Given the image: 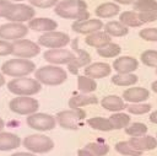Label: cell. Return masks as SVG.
I'll return each mask as SVG.
<instances>
[{"mask_svg":"<svg viewBox=\"0 0 157 156\" xmlns=\"http://www.w3.org/2000/svg\"><path fill=\"white\" fill-rule=\"evenodd\" d=\"M54 12L66 20L82 21L90 18L87 4L83 0H61L55 5Z\"/></svg>","mask_w":157,"mask_h":156,"instance_id":"cell-1","label":"cell"},{"mask_svg":"<svg viewBox=\"0 0 157 156\" xmlns=\"http://www.w3.org/2000/svg\"><path fill=\"white\" fill-rule=\"evenodd\" d=\"M34 77L43 85L48 86H58L66 81L67 74L66 71L56 65H45L34 71Z\"/></svg>","mask_w":157,"mask_h":156,"instance_id":"cell-2","label":"cell"},{"mask_svg":"<svg viewBox=\"0 0 157 156\" xmlns=\"http://www.w3.org/2000/svg\"><path fill=\"white\" fill-rule=\"evenodd\" d=\"M2 74L12 77H25L36 71V64L29 59H10L1 65Z\"/></svg>","mask_w":157,"mask_h":156,"instance_id":"cell-3","label":"cell"},{"mask_svg":"<svg viewBox=\"0 0 157 156\" xmlns=\"http://www.w3.org/2000/svg\"><path fill=\"white\" fill-rule=\"evenodd\" d=\"M42 84L31 77H16L7 82V90L17 96H32L40 91Z\"/></svg>","mask_w":157,"mask_h":156,"instance_id":"cell-4","label":"cell"},{"mask_svg":"<svg viewBox=\"0 0 157 156\" xmlns=\"http://www.w3.org/2000/svg\"><path fill=\"white\" fill-rule=\"evenodd\" d=\"M86 118V112L82 108H70L66 111H61L56 114V123L69 130H76L80 127V122Z\"/></svg>","mask_w":157,"mask_h":156,"instance_id":"cell-5","label":"cell"},{"mask_svg":"<svg viewBox=\"0 0 157 156\" xmlns=\"http://www.w3.org/2000/svg\"><path fill=\"white\" fill-rule=\"evenodd\" d=\"M22 145L31 152L47 154L54 149V141L43 134H32L23 139Z\"/></svg>","mask_w":157,"mask_h":156,"instance_id":"cell-6","label":"cell"},{"mask_svg":"<svg viewBox=\"0 0 157 156\" xmlns=\"http://www.w3.org/2000/svg\"><path fill=\"white\" fill-rule=\"evenodd\" d=\"M9 108L11 112L21 114V115H31L37 113L39 108V103L36 98L29 96H18L10 101Z\"/></svg>","mask_w":157,"mask_h":156,"instance_id":"cell-7","label":"cell"},{"mask_svg":"<svg viewBox=\"0 0 157 156\" xmlns=\"http://www.w3.org/2000/svg\"><path fill=\"white\" fill-rule=\"evenodd\" d=\"M34 15H36V10L29 5L11 4V6L5 14V18L11 22L22 23V22L31 21L32 18H34Z\"/></svg>","mask_w":157,"mask_h":156,"instance_id":"cell-8","label":"cell"},{"mask_svg":"<svg viewBox=\"0 0 157 156\" xmlns=\"http://www.w3.org/2000/svg\"><path fill=\"white\" fill-rule=\"evenodd\" d=\"M70 43V37L67 33L64 32H58V31H52L42 34L38 38V44L43 45L49 49H59L64 48Z\"/></svg>","mask_w":157,"mask_h":156,"instance_id":"cell-9","label":"cell"},{"mask_svg":"<svg viewBox=\"0 0 157 156\" xmlns=\"http://www.w3.org/2000/svg\"><path fill=\"white\" fill-rule=\"evenodd\" d=\"M40 53L39 44L29 41V39H18L12 43V54L16 58L29 59Z\"/></svg>","mask_w":157,"mask_h":156,"instance_id":"cell-10","label":"cell"},{"mask_svg":"<svg viewBox=\"0 0 157 156\" xmlns=\"http://www.w3.org/2000/svg\"><path fill=\"white\" fill-rule=\"evenodd\" d=\"M27 125L38 131H48L55 128L56 119L55 117L47 113H33L27 117Z\"/></svg>","mask_w":157,"mask_h":156,"instance_id":"cell-11","label":"cell"},{"mask_svg":"<svg viewBox=\"0 0 157 156\" xmlns=\"http://www.w3.org/2000/svg\"><path fill=\"white\" fill-rule=\"evenodd\" d=\"M28 33V26L23 23L10 22L0 26V38L4 41H18Z\"/></svg>","mask_w":157,"mask_h":156,"instance_id":"cell-12","label":"cell"},{"mask_svg":"<svg viewBox=\"0 0 157 156\" xmlns=\"http://www.w3.org/2000/svg\"><path fill=\"white\" fill-rule=\"evenodd\" d=\"M43 58L45 61L50 63V64H55V65H60V64H69L71 63L76 55L67 49L64 48H59V49H48L47 52H44Z\"/></svg>","mask_w":157,"mask_h":156,"instance_id":"cell-13","label":"cell"},{"mask_svg":"<svg viewBox=\"0 0 157 156\" xmlns=\"http://www.w3.org/2000/svg\"><path fill=\"white\" fill-rule=\"evenodd\" d=\"M72 48H74V50L77 53V55H76V58H75L71 63L67 64V70H69L71 74L77 75L80 68H83V66L86 68L87 65L91 64V55H90L86 50L80 49V48L77 47V39H74V42H72Z\"/></svg>","mask_w":157,"mask_h":156,"instance_id":"cell-14","label":"cell"},{"mask_svg":"<svg viewBox=\"0 0 157 156\" xmlns=\"http://www.w3.org/2000/svg\"><path fill=\"white\" fill-rule=\"evenodd\" d=\"M103 22L99 18H88L82 21H75L71 25V28L74 32L80 34H91L94 32H98L103 28Z\"/></svg>","mask_w":157,"mask_h":156,"instance_id":"cell-15","label":"cell"},{"mask_svg":"<svg viewBox=\"0 0 157 156\" xmlns=\"http://www.w3.org/2000/svg\"><path fill=\"white\" fill-rule=\"evenodd\" d=\"M139 68V61L134 57H119L113 63V69L118 74H131Z\"/></svg>","mask_w":157,"mask_h":156,"instance_id":"cell-16","label":"cell"},{"mask_svg":"<svg viewBox=\"0 0 157 156\" xmlns=\"http://www.w3.org/2000/svg\"><path fill=\"white\" fill-rule=\"evenodd\" d=\"M150 97V91L145 87H129L123 92V99L130 103H141Z\"/></svg>","mask_w":157,"mask_h":156,"instance_id":"cell-17","label":"cell"},{"mask_svg":"<svg viewBox=\"0 0 157 156\" xmlns=\"http://www.w3.org/2000/svg\"><path fill=\"white\" fill-rule=\"evenodd\" d=\"M56 27H58V22L48 17H36L28 21V28L37 31V32L47 33V32L55 31Z\"/></svg>","mask_w":157,"mask_h":156,"instance_id":"cell-18","label":"cell"},{"mask_svg":"<svg viewBox=\"0 0 157 156\" xmlns=\"http://www.w3.org/2000/svg\"><path fill=\"white\" fill-rule=\"evenodd\" d=\"M112 68L107 63H93L85 68V75L91 79H103L110 75Z\"/></svg>","mask_w":157,"mask_h":156,"instance_id":"cell-19","label":"cell"},{"mask_svg":"<svg viewBox=\"0 0 157 156\" xmlns=\"http://www.w3.org/2000/svg\"><path fill=\"white\" fill-rule=\"evenodd\" d=\"M129 144L132 149L137 151H146V150H153L157 147V139L150 135H144L139 138H130Z\"/></svg>","mask_w":157,"mask_h":156,"instance_id":"cell-20","label":"cell"},{"mask_svg":"<svg viewBox=\"0 0 157 156\" xmlns=\"http://www.w3.org/2000/svg\"><path fill=\"white\" fill-rule=\"evenodd\" d=\"M101 106L109 111V112H120L123 109H125L128 106L125 104L124 99L117 95H108V96H104L102 99H101Z\"/></svg>","mask_w":157,"mask_h":156,"instance_id":"cell-21","label":"cell"},{"mask_svg":"<svg viewBox=\"0 0 157 156\" xmlns=\"http://www.w3.org/2000/svg\"><path fill=\"white\" fill-rule=\"evenodd\" d=\"M21 139L18 135L7 131H0V151H11L21 145Z\"/></svg>","mask_w":157,"mask_h":156,"instance_id":"cell-22","label":"cell"},{"mask_svg":"<svg viewBox=\"0 0 157 156\" xmlns=\"http://www.w3.org/2000/svg\"><path fill=\"white\" fill-rule=\"evenodd\" d=\"M112 42V37L109 34H107L104 31H98L94 33H91L88 36H86L85 38V43L90 47H94V48H102L105 44Z\"/></svg>","mask_w":157,"mask_h":156,"instance_id":"cell-23","label":"cell"},{"mask_svg":"<svg viewBox=\"0 0 157 156\" xmlns=\"http://www.w3.org/2000/svg\"><path fill=\"white\" fill-rule=\"evenodd\" d=\"M98 103V98L94 95H75L69 99V107L70 108H81L88 104H96Z\"/></svg>","mask_w":157,"mask_h":156,"instance_id":"cell-24","label":"cell"},{"mask_svg":"<svg viewBox=\"0 0 157 156\" xmlns=\"http://www.w3.org/2000/svg\"><path fill=\"white\" fill-rule=\"evenodd\" d=\"M119 12H120V7H119V5H117L114 2H103V4L98 5L94 10V14L101 18L114 17Z\"/></svg>","mask_w":157,"mask_h":156,"instance_id":"cell-25","label":"cell"},{"mask_svg":"<svg viewBox=\"0 0 157 156\" xmlns=\"http://www.w3.org/2000/svg\"><path fill=\"white\" fill-rule=\"evenodd\" d=\"M104 32L110 37H123L129 33V28L119 21H109L104 26Z\"/></svg>","mask_w":157,"mask_h":156,"instance_id":"cell-26","label":"cell"},{"mask_svg":"<svg viewBox=\"0 0 157 156\" xmlns=\"http://www.w3.org/2000/svg\"><path fill=\"white\" fill-rule=\"evenodd\" d=\"M119 22L123 23L126 27H140L141 25H144L140 18H139V14L135 11H124L120 14L119 16Z\"/></svg>","mask_w":157,"mask_h":156,"instance_id":"cell-27","label":"cell"},{"mask_svg":"<svg viewBox=\"0 0 157 156\" xmlns=\"http://www.w3.org/2000/svg\"><path fill=\"white\" fill-rule=\"evenodd\" d=\"M77 88L82 93L88 95V93L96 91L97 82L93 79H91V77H88L86 75H78L77 76Z\"/></svg>","mask_w":157,"mask_h":156,"instance_id":"cell-28","label":"cell"},{"mask_svg":"<svg viewBox=\"0 0 157 156\" xmlns=\"http://www.w3.org/2000/svg\"><path fill=\"white\" fill-rule=\"evenodd\" d=\"M139 81L135 74H115L112 76V82L117 86H132Z\"/></svg>","mask_w":157,"mask_h":156,"instance_id":"cell-29","label":"cell"},{"mask_svg":"<svg viewBox=\"0 0 157 156\" xmlns=\"http://www.w3.org/2000/svg\"><path fill=\"white\" fill-rule=\"evenodd\" d=\"M87 124L96 130H101V131H110L113 130V125L110 124L108 118H103V117H92L87 120Z\"/></svg>","mask_w":157,"mask_h":156,"instance_id":"cell-30","label":"cell"},{"mask_svg":"<svg viewBox=\"0 0 157 156\" xmlns=\"http://www.w3.org/2000/svg\"><path fill=\"white\" fill-rule=\"evenodd\" d=\"M120 53H121L120 45L117 43H113V42L97 49V54L102 58H114V57H118Z\"/></svg>","mask_w":157,"mask_h":156,"instance_id":"cell-31","label":"cell"},{"mask_svg":"<svg viewBox=\"0 0 157 156\" xmlns=\"http://www.w3.org/2000/svg\"><path fill=\"white\" fill-rule=\"evenodd\" d=\"M113 129H125L130 124V115L126 113H113L109 118Z\"/></svg>","mask_w":157,"mask_h":156,"instance_id":"cell-32","label":"cell"},{"mask_svg":"<svg viewBox=\"0 0 157 156\" xmlns=\"http://www.w3.org/2000/svg\"><path fill=\"white\" fill-rule=\"evenodd\" d=\"M147 125L140 122H135L129 124L125 128V134H128L130 138H139V136H144L147 133Z\"/></svg>","mask_w":157,"mask_h":156,"instance_id":"cell-33","label":"cell"},{"mask_svg":"<svg viewBox=\"0 0 157 156\" xmlns=\"http://www.w3.org/2000/svg\"><path fill=\"white\" fill-rule=\"evenodd\" d=\"M132 9L135 12H148L157 10V1L156 0H136L132 4Z\"/></svg>","mask_w":157,"mask_h":156,"instance_id":"cell-34","label":"cell"},{"mask_svg":"<svg viewBox=\"0 0 157 156\" xmlns=\"http://www.w3.org/2000/svg\"><path fill=\"white\" fill-rule=\"evenodd\" d=\"M85 149L88 150L93 156H105L109 152V146L102 142H88Z\"/></svg>","mask_w":157,"mask_h":156,"instance_id":"cell-35","label":"cell"},{"mask_svg":"<svg viewBox=\"0 0 157 156\" xmlns=\"http://www.w3.org/2000/svg\"><path fill=\"white\" fill-rule=\"evenodd\" d=\"M115 150L117 152L124 155V156H141L144 152L137 151L135 149H132L129 144V141H119L115 144Z\"/></svg>","mask_w":157,"mask_h":156,"instance_id":"cell-36","label":"cell"},{"mask_svg":"<svg viewBox=\"0 0 157 156\" xmlns=\"http://www.w3.org/2000/svg\"><path fill=\"white\" fill-rule=\"evenodd\" d=\"M141 63L150 68H157V50L147 49L141 53Z\"/></svg>","mask_w":157,"mask_h":156,"instance_id":"cell-37","label":"cell"},{"mask_svg":"<svg viewBox=\"0 0 157 156\" xmlns=\"http://www.w3.org/2000/svg\"><path fill=\"white\" fill-rule=\"evenodd\" d=\"M126 108H128V112H129V113L140 115V114L148 113V112L151 111L152 106H151L150 103H132V104L128 106Z\"/></svg>","mask_w":157,"mask_h":156,"instance_id":"cell-38","label":"cell"},{"mask_svg":"<svg viewBox=\"0 0 157 156\" xmlns=\"http://www.w3.org/2000/svg\"><path fill=\"white\" fill-rule=\"evenodd\" d=\"M140 38L144 41L148 42H157V27H148V28H142L139 32Z\"/></svg>","mask_w":157,"mask_h":156,"instance_id":"cell-39","label":"cell"},{"mask_svg":"<svg viewBox=\"0 0 157 156\" xmlns=\"http://www.w3.org/2000/svg\"><path fill=\"white\" fill-rule=\"evenodd\" d=\"M32 6L39 7V9H48L52 6H55L60 0H28Z\"/></svg>","mask_w":157,"mask_h":156,"instance_id":"cell-40","label":"cell"},{"mask_svg":"<svg viewBox=\"0 0 157 156\" xmlns=\"http://www.w3.org/2000/svg\"><path fill=\"white\" fill-rule=\"evenodd\" d=\"M139 18L142 23H148V22L157 21V10L156 11H148V12H140Z\"/></svg>","mask_w":157,"mask_h":156,"instance_id":"cell-41","label":"cell"},{"mask_svg":"<svg viewBox=\"0 0 157 156\" xmlns=\"http://www.w3.org/2000/svg\"><path fill=\"white\" fill-rule=\"evenodd\" d=\"M12 54V43L0 39V57H5Z\"/></svg>","mask_w":157,"mask_h":156,"instance_id":"cell-42","label":"cell"},{"mask_svg":"<svg viewBox=\"0 0 157 156\" xmlns=\"http://www.w3.org/2000/svg\"><path fill=\"white\" fill-rule=\"evenodd\" d=\"M11 4L12 2L9 0H0V17H5V14L11 6Z\"/></svg>","mask_w":157,"mask_h":156,"instance_id":"cell-43","label":"cell"},{"mask_svg":"<svg viewBox=\"0 0 157 156\" xmlns=\"http://www.w3.org/2000/svg\"><path fill=\"white\" fill-rule=\"evenodd\" d=\"M77 156H93V155L88 150H86V149H80L77 151Z\"/></svg>","mask_w":157,"mask_h":156,"instance_id":"cell-44","label":"cell"},{"mask_svg":"<svg viewBox=\"0 0 157 156\" xmlns=\"http://www.w3.org/2000/svg\"><path fill=\"white\" fill-rule=\"evenodd\" d=\"M150 122L153 124H157V111H155L150 114Z\"/></svg>","mask_w":157,"mask_h":156,"instance_id":"cell-45","label":"cell"},{"mask_svg":"<svg viewBox=\"0 0 157 156\" xmlns=\"http://www.w3.org/2000/svg\"><path fill=\"white\" fill-rule=\"evenodd\" d=\"M114 1L118 4H121V5H129V4H134L136 0H114Z\"/></svg>","mask_w":157,"mask_h":156,"instance_id":"cell-46","label":"cell"},{"mask_svg":"<svg viewBox=\"0 0 157 156\" xmlns=\"http://www.w3.org/2000/svg\"><path fill=\"white\" fill-rule=\"evenodd\" d=\"M11 156H36V155L32 152H15Z\"/></svg>","mask_w":157,"mask_h":156,"instance_id":"cell-47","label":"cell"},{"mask_svg":"<svg viewBox=\"0 0 157 156\" xmlns=\"http://www.w3.org/2000/svg\"><path fill=\"white\" fill-rule=\"evenodd\" d=\"M151 90H152L153 92H156V93H157V80H156V81H153V82L151 84Z\"/></svg>","mask_w":157,"mask_h":156,"instance_id":"cell-48","label":"cell"},{"mask_svg":"<svg viewBox=\"0 0 157 156\" xmlns=\"http://www.w3.org/2000/svg\"><path fill=\"white\" fill-rule=\"evenodd\" d=\"M4 85H5V77H4V75L0 72V87L4 86Z\"/></svg>","mask_w":157,"mask_h":156,"instance_id":"cell-49","label":"cell"},{"mask_svg":"<svg viewBox=\"0 0 157 156\" xmlns=\"http://www.w3.org/2000/svg\"><path fill=\"white\" fill-rule=\"evenodd\" d=\"M4 127H5V122L0 118V131H2V129H4Z\"/></svg>","mask_w":157,"mask_h":156,"instance_id":"cell-50","label":"cell"},{"mask_svg":"<svg viewBox=\"0 0 157 156\" xmlns=\"http://www.w3.org/2000/svg\"><path fill=\"white\" fill-rule=\"evenodd\" d=\"M9 1H23V0H9Z\"/></svg>","mask_w":157,"mask_h":156,"instance_id":"cell-51","label":"cell"},{"mask_svg":"<svg viewBox=\"0 0 157 156\" xmlns=\"http://www.w3.org/2000/svg\"><path fill=\"white\" fill-rule=\"evenodd\" d=\"M156 74H157V68H156Z\"/></svg>","mask_w":157,"mask_h":156,"instance_id":"cell-52","label":"cell"},{"mask_svg":"<svg viewBox=\"0 0 157 156\" xmlns=\"http://www.w3.org/2000/svg\"><path fill=\"white\" fill-rule=\"evenodd\" d=\"M156 139H157V134H156Z\"/></svg>","mask_w":157,"mask_h":156,"instance_id":"cell-53","label":"cell"}]
</instances>
